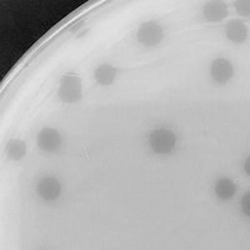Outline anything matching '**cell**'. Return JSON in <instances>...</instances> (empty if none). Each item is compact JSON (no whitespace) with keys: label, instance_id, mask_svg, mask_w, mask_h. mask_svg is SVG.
I'll return each mask as SVG.
<instances>
[{"label":"cell","instance_id":"52a82bcc","mask_svg":"<svg viewBox=\"0 0 250 250\" xmlns=\"http://www.w3.org/2000/svg\"><path fill=\"white\" fill-rule=\"evenodd\" d=\"M225 34L233 43H244L248 39V28L242 20L234 19L225 28Z\"/></svg>","mask_w":250,"mask_h":250},{"label":"cell","instance_id":"30bf717a","mask_svg":"<svg viewBox=\"0 0 250 250\" xmlns=\"http://www.w3.org/2000/svg\"><path fill=\"white\" fill-rule=\"evenodd\" d=\"M235 191V184H234L230 179H220L215 187V194L220 198V199L224 200L233 198Z\"/></svg>","mask_w":250,"mask_h":250},{"label":"cell","instance_id":"7a4b0ae2","mask_svg":"<svg viewBox=\"0 0 250 250\" xmlns=\"http://www.w3.org/2000/svg\"><path fill=\"white\" fill-rule=\"evenodd\" d=\"M149 142L155 153L168 154L174 148L176 138L173 131L168 129H158L151 133Z\"/></svg>","mask_w":250,"mask_h":250},{"label":"cell","instance_id":"ba28073f","mask_svg":"<svg viewBox=\"0 0 250 250\" xmlns=\"http://www.w3.org/2000/svg\"><path fill=\"white\" fill-rule=\"evenodd\" d=\"M228 15L227 4L223 1H210L204 6V18L208 21H219Z\"/></svg>","mask_w":250,"mask_h":250},{"label":"cell","instance_id":"3957f363","mask_svg":"<svg viewBox=\"0 0 250 250\" xmlns=\"http://www.w3.org/2000/svg\"><path fill=\"white\" fill-rule=\"evenodd\" d=\"M163 39V29L155 21H148L140 26L138 31V40L143 45L154 46Z\"/></svg>","mask_w":250,"mask_h":250},{"label":"cell","instance_id":"7c38bea8","mask_svg":"<svg viewBox=\"0 0 250 250\" xmlns=\"http://www.w3.org/2000/svg\"><path fill=\"white\" fill-rule=\"evenodd\" d=\"M243 209H244L245 214L249 215V194H247L244 199H243Z\"/></svg>","mask_w":250,"mask_h":250},{"label":"cell","instance_id":"6da1fadb","mask_svg":"<svg viewBox=\"0 0 250 250\" xmlns=\"http://www.w3.org/2000/svg\"><path fill=\"white\" fill-rule=\"evenodd\" d=\"M60 99L65 103H75L82 98V80L75 75H66L62 79L59 91Z\"/></svg>","mask_w":250,"mask_h":250},{"label":"cell","instance_id":"9c48e42d","mask_svg":"<svg viewBox=\"0 0 250 250\" xmlns=\"http://www.w3.org/2000/svg\"><path fill=\"white\" fill-rule=\"evenodd\" d=\"M117 70L109 64H103L95 70V80L100 85H110L115 79Z\"/></svg>","mask_w":250,"mask_h":250},{"label":"cell","instance_id":"277c9868","mask_svg":"<svg viewBox=\"0 0 250 250\" xmlns=\"http://www.w3.org/2000/svg\"><path fill=\"white\" fill-rule=\"evenodd\" d=\"M62 144L59 131L53 128H45L40 131L38 137V145L44 151H54Z\"/></svg>","mask_w":250,"mask_h":250},{"label":"cell","instance_id":"8fae6325","mask_svg":"<svg viewBox=\"0 0 250 250\" xmlns=\"http://www.w3.org/2000/svg\"><path fill=\"white\" fill-rule=\"evenodd\" d=\"M6 153L12 160H20L26 154L25 143L20 139L9 142L8 146H6Z\"/></svg>","mask_w":250,"mask_h":250},{"label":"cell","instance_id":"8992f818","mask_svg":"<svg viewBox=\"0 0 250 250\" xmlns=\"http://www.w3.org/2000/svg\"><path fill=\"white\" fill-rule=\"evenodd\" d=\"M37 190L44 200H55L60 195L62 187L55 178H44L38 184Z\"/></svg>","mask_w":250,"mask_h":250},{"label":"cell","instance_id":"5b68a950","mask_svg":"<svg viewBox=\"0 0 250 250\" xmlns=\"http://www.w3.org/2000/svg\"><path fill=\"white\" fill-rule=\"evenodd\" d=\"M234 74L231 62L227 59L219 58L211 65V77L219 84H225Z\"/></svg>","mask_w":250,"mask_h":250}]
</instances>
